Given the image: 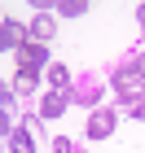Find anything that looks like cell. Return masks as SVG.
Here are the masks:
<instances>
[{
    "label": "cell",
    "mask_w": 145,
    "mask_h": 153,
    "mask_svg": "<svg viewBox=\"0 0 145 153\" xmlns=\"http://www.w3.org/2000/svg\"><path fill=\"white\" fill-rule=\"evenodd\" d=\"M114 96H119L123 105H132V101H141V96H145V74L136 70L132 61L114 70Z\"/></svg>",
    "instance_id": "obj_1"
},
{
    "label": "cell",
    "mask_w": 145,
    "mask_h": 153,
    "mask_svg": "<svg viewBox=\"0 0 145 153\" xmlns=\"http://www.w3.org/2000/svg\"><path fill=\"white\" fill-rule=\"evenodd\" d=\"M114 123H119V114H114V109H110V105H97L92 118H88V136H92V140H106L110 131H114Z\"/></svg>",
    "instance_id": "obj_2"
},
{
    "label": "cell",
    "mask_w": 145,
    "mask_h": 153,
    "mask_svg": "<svg viewBox=\"0 0 145 153\" xmlns=\"http://www.w3.org/2000/svg\"><path fill=\"white\" fill-rule=\"evenodd\" d=\"M31 39V31H26L22 22H13V18H5V26H0V48L5 53H18V48Z\"/></svg>",
    "instance_id": "obj_3"
},
{
    "label": "cell",
    "mask_w": 145,
    "mask_h": 153,
    "mask_svg": "<svg viewBox=\"0 0 145 153\" xmlns=\"http://www.w3.org/2000/svg\"><path fill=\"white\" fill-rule=\"evenodd\" d=\"M71 88H53V92L44 96V105H40V118H62L66 114V105H71Z\"/></svg>",
    "instance_id": "obj_4"
},
{
    "label": "cell",
    "mask_w": 145,
    "mask_h": 153,
    "mask_svg": "<svg viewBox=\"0 0 145 153\" xmlns=\"http://www.w3.org/2000/svg\"><path fill=\"white\" fill-rule=\"evenodd\" d=\"M44 61H48V48L35 44V39H26V44L18 48V66H26V70H40Z\"/></svg>",
    "instance_id": "obj_5"
},
{
    "label": "cell",
    "mask_w": 145,
    "mask_h": 153,
    "mask_svg": "<svg viewBox=\"0 0 145 153\" xmlns=\"http://www.w3.org/2000/svg\"><path fill=\"white\" fill-rule=\"evenodd\" d=\"M26 31H31V39H35V44H48V39H53V31H57V22H53V13H48V9H40L35 18H31V26H26Z\"/></svg>",
    "instance_id": "obj_6"
},
{
    "label": "cell",
    "mask_w": 145,
    "mask_h": 153,
    "mask_svg": "<svg viewBox=\"0 0 145 153\" xmlns=\"http://www.w3.org/2000/svg\"><path fill=\"white\" fill-rule=\"evenodd\" d=\"M9 153H35V140H31V123H18L9 131Z\"/></svg>",
    "instance_id": "obj_7"
},
{
    "label": "cell",
    "mask_w": 145,
    "mask_h": 153,
    "mask_svg": "<svg viewBox=\"0 0 145 153\" xmlns=\"http://www.w3.org/2000/svg\"><path fill=\"white\" fill-rule=\"evenodd\" d=\"M35 83H40V70H26V66H18V74H13V92L26 96V92H35Z\"/></svg>",
    "instance_id": "obj_8"
},
{
    "label": "cell",
    "mask_w": 145,
    "mask_h": 153,
    "mask_svg": "<svg viewBox=\"0 0 145 153\" xmlns=\"http://www.w3.org/2000/svg\"><path fill=\"white\" fill-rule=\"evenodd\" d=\"M48 83H53V88H71V70L53 61V66H48Z\"/></svg>",
    "instance_id": "obj_9"
},
{
    "label": "cell",
    "mask_w": 145,
    "mask_h": 153,
    "mask_svg": "<svg viewBox=\"0 0 145 153\" xmlns=\"http://www.w3.org/2000/svg\"><path fill=\"white\" fill-rule=\"evenodd\" d=\"M53 9H57V13H66V18H79V13H88V4H84V0H57Z\"/></svg>",
    "instance_id": "obj_10"
},
{
    "label": "cell",
    "mask_w": 145,
    "mask_h": 153,
    "mask_svg": "<svg viewBox=\"0 0 145 153\" xmlns=\"http://www.w3.org/2000/svg\"><path fill=\"white\" fill-rule=\"evenodd\" d=\"M97 92H101V83H97L92 74H88V79H84V88H79V92H75V96H79L84 105H92V101H97Z\"/></svg>",
    "instance_id": "obj_11"
},
{
    "label": "cell",
    "mask_w": 145,
    "mask_h": 153,
    "mask_svg": "<svg viewBox=\"0 0 145 153\" xmlns=\"http://www.w3.org/2000/svg\"><path fill=\"white\" fill-rule=\"evenodd\" d=\"M71 149H75V144L66 140V136H57V140H53V153H71Z\"/></svg>",
    "instance_id": "obj_12"
},
{
    "label": "cell",
    "mask_w": 145,
    "mask_h": 153,
    "mask_svg": "<svg viewBox=\"0 0 145 153\" xmlns=\"http://www.w3.org/2000/svg\"><path fill=\"white\" fill-rule=\"evenodd\" d=\"M132 66H136V70L145 74V53H136V57H132Z\"/></svg>",
    "instance_id": "obj_13"
},
{
    "label": "cell",
    "mask_w": 145,
    "mask_h": 153,
    "mask_svg": "<svg viewBox=\"0 0 145 153\" xmlns=\"http://www.w3.org/2000/svg\"><path fill=\"white\" fill-rule=\"evenodd\" d=\"M136 22H141V35H145V4L136 9Z\"/></svg>",
    "instance_id": "obj_14"
}]
</instances>
